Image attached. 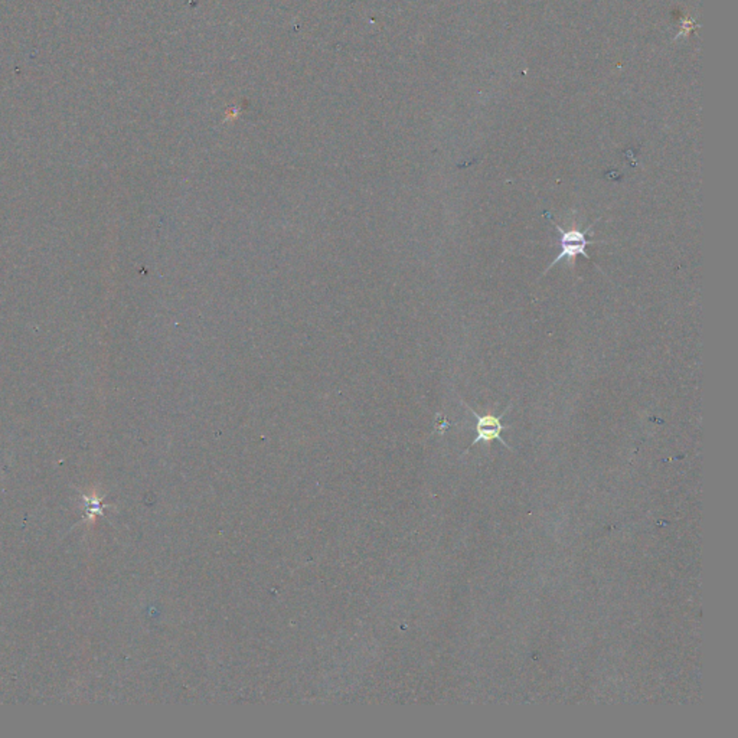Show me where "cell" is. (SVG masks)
Returning <instances> with one entry per match:
<instances>
[{
	"mask_svg": "<svg viewBox=\"0 0 738 738\" xmlns=\"http://www.w3.org/2000/svg\"><path fill=\"white\" fill-rule=\"evenodd\" d=\"M467 409H469V411H470V413L476 417V420H477V421H476V432H477V436H476V439L472 442L470 447L474 446V444H477V443H480V442L489 443V442H493V440H499L505 447L511 449V447L507 446V443L500 437V432H502V430L505 428V425L502 424L500 420H502L503 416L507 413V410L511 409V405H509L507 409H506L500 416H492V414H488V416H479L477 413H474V411L470 409L469 405H467ZM470 447H469V449H470ZM469 449H467V450H469Z\"/></svg>",
	"mask_w": 738,
	"mask_h": 738,
	"instance_id": "obj_2",
	"label": "cell"
},
{
	"mask_svg": "<svg viewBox=\"0 0 738 738\" xmlns=\"http://www.w3.org/2000/svg\"><path fill=\"white\" fill-rule=\"evenodd\" d=\"M545 215H547V218L551 221V224L554 225L555 230L559 231V234H561V237H559V248H561V252L558 254L556 259H555V260L547 267V270H545L544 273L549 271L554 266H556L559 261H563L564 259L570 260L571 266H574V261H575V259H577L578 256H582L585 260H592L590 254L587 252V247L592 245V244H597L599 241H590V240L587 238V234H589V231L592 230V228L594 226V224H596L599 219H596L594 224L589 225L587 230L580 231V230H564V228H563L561 225H558V224L554 221V218L551 217L549 212H545Z\"/></svg>",
	"mask_w": 738,
	"mask_h": 738,
	"instance_id": "obj_1",
	"label": "cell"
}]
</instances>
